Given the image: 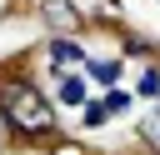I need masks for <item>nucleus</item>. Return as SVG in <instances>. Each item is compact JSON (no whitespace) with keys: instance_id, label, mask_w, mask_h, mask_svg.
<instances>
[{"instance_id":"nucleus-7","label":"nucleus","mask_w":160,"mask_h":155,"mask_svg":"<svg viewBox=\"0 0 160 155\" xmlns=\"http://www.w3.org/2000/svg\"><path fill=\"white\" fill-rule=\"evenodd\" d=\"M5 135H10V115L0 110V145H5Z\"/></svg>"},{"instance_id":"nucleus-5","label":"nucleus","mask_w":160,"mask_h":155,"mask_svg":"<svg viewBox=\"0 0 160 155\" xmlns=\"http://www.w3.org/2000/svg\"><path fill=\"white\" fill-rule=\"evenodd\" d=\"M90 75H95L100 85H115V75H120V65H115V60H100V65H90Z\"/></svg>"},{"instance_id":"nucleus-4","label":"nucleus","mask_w":160,"mask_h":155,"mask_svg":"<svg viewBox=\"0 0 160 155\" xmlns=\"http://www.w3.org/2000/svg\"><path fill=\"white\" fill-rule=\"evenodd\" d=\"M60 100H65V105H80V100H85V85H80L75 75H65V85H60Z\"/></svg>"},{"instance_id":"nucleus-1","label":"nucleus","mask_w":160,"mask_h":155,"mask_svg":"<svg viewBox=\"0 0 160 155\" xmlns=\"http://www.w3.org/2000/svg\"><path fill=\"white\" fill-rule=\"evenodd\" d=\"M0 110L20 125V130H50V105H45V95L35 90V85H25V80H10V85H0Z\"/></svg>"},{"instance_id":"nucleus-2","label":"nucleus","mask_w":160,"mask_h":155,"mask_svg":"<svg viewBox=\"0 0 160 155\" xmlns=\"http://www.w3.org/2000/svg\"><path fill=\"white\" fill-rule=\"evenodd\" d=\"M80 60H85V55H80V45H70V40H55V45H50V65H55L60 75H70Z\"/></svg>"},{"instance_id":"nucleus-3","label":"nucleus","mask_w":160,"mask_h":155,"mask_svg":"<svg viewBox=\"0 0 160 155\" xmlns=\"http://www.w3.org/2000/svg\"><path fill=\"white\" fill-rule=\"evenodd\" d=\"M45 15H50L55 25H75V10H70L65 0H50V5H45Z\"/></svg>"},{"instance_id":"nucleus-6","label":"nucleus","mask_w":160,"mask_h":155,"mask_svg":"<svg viewBox=\"0 0 160 155\" xmlns=\"http://www.w3.org/2000/svg\"><path fill=\"white\" fill-rule=\"evenodd\" d=\"M115 110H130V95H125V90H120V95H110V100H105V115H115Z\"/></svg>"}]
</instances>
